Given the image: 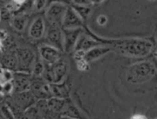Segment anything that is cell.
<instances>
[{
    "mask_svg": "<svg viewBox=\"0 0 157 119\" xmlns=\"http://www.w3.org/2000/svg\"><path fill=\"white\" fill-rule=\"evenodd\" d=\"M106 44L111 46L125 56L143 58L153 51V44L144 38H121L107 40Z\"/></svg>",
    "mask_w": 157,
    "mask_h": 119,
    "instance_id": "cell-1",
    "label": "cell"
},
{
    "mask_svg": "<svg viewBox=\"0 0 157 119\" xmlns=\"http://www.w3.org/2000/svg\"><path fill=\"white\" fill-rule=\"evenodd\" d=\"M156 74V68L150 61L136 62L128 67L126 80L132 85H140L151 79Z\"/></svg>",
    "mask_w": 157,
    "mask_h": 119,
    "instance_id": "cell-2",
    "label": "cell"
},
{
    "mask_svg": "<svg viewBox=\"0 0 157 119\" xmlns=\"http://www.w3.org/2000/svg\"><path fill=\"white\" fill-rule=\"evenodd\" d=\"M67 63L61 58L54 64H47L43 72V78L50 84L61 83L67 72Z\"/></svg>",
    "mask_w": 157,
    "mask_h": 119,
    "instance_id": "cell-3",
    "label": "cell"
},
{
    "mask_svg": "<svg viewBox=\"0 0 157 119\" xmlns=\"http://www.w3.org/2000/svg\"><path fill=\"white\" fill-rule=\"evenodd\" d=\"M14 93L9 105H8L12 112H25L28 109L35 105L38 101L30 90Z\"/></svg>",
    "mask_w": 157,
    "mask_h": 119,
    "instance_id": "cell-4",
    "label": "cell"
},
{
    "mask_svg": "<svg viewBox=\"0 0 157 119\" xmlns=\"http://www.w3.org/2000/svg\"><path fill=\"white\" fill-rule=\"evenodd\" d=\"M30 91L37 100L50 99L52 98L51 92L50 83L40 76H35L32 78L31 83Z\"/></svg>",
    "mask_w": 157,
    "mask_h": 119,
    "instance_id": "cell-5",
    "label": "cell"
},
{
    "mask_svg": "<svg viewBox=\"0 0 157 119\" xmlns=\"http://www.w3.org/2000/svg\"><path fill=\"white\" fill-rule=\"evenodd\" d=\"M46 37L49 45L59 50H64V35L61 26L56 23L49 22Z\"/></svg>",
    "mask_w": 157,
    "mask_h": 119,
    "instance_id": "cell-6",
    "label": "cell"
},
{
    "mask_svg": "<svg viewBox=\"0 0 157 119\" xmlns=\"http://www.w3.org/2000/svg\"><path fill=\"white\" fill-rule=\"evenodd\" d=\"M67 9V5L60 2H55L48 7L47 11V18L49 22L56 23L62 26L63 18Z\"/></svg>",
    "mask_w": 157,
    "mask_h": 119,
    "instance_id": "cell-7",
    "label": "cell"
},
{
    "mask_svg": "<svg viewBox=\"0 0 157 119\" xmlns=\"http://www.w3.org/2000/svg\"><path fill=\"white\" fill-rule=\"evenodd\" d=\"M39 53L47 64H54L61 58V50L51 45H43L39 48Z\"/></svg>",
    "mask_w": 157,
    "mask_h": 119,
    "instance_id": "cell-8",
    "label": "cell"
},
{
    "mask_svg": "<svg viewBox=\"0 0 157 119\" xmlns=\"http://www.w3.org/2000/svg\"><path fill=\"white\" fill-rule=\"evenodd\" d=\"M32 78L29 74L25 72H16L14 74L12 84L14 92H21L30 90Z\"/></svg>",
    "mask_w": 157,
    "mask_h": 119,
    "instance_id": "cell-9",
    "label": "cell"
},
{
    "mask_svg": "<svg viewBox=\"0 0 157 119\" xmlns=\"http://www.w3.org/2000/svg\"><path fill=\"white\" fill-rule=\"evenodd\" d=\"M64 35V50L71 52L75 49L78 38L81 35V29H63Z\"/></svg>",
    "mask_w": 157,
    "mask_h": 119,
    "instance_id": "cell-10",
    "label": "cell"
},
{
    "mask_svg": "<svg viewBox=\"0 0 157 119\" xmlns=\"http://www.w3.org/2000/svg\"><path fill=\"white\" fill-rule=\"evenodd\" d=\"M83 19L72 7H67L62 22L64 29H77L81 27Z\"/></svg>",
    "mask_w": 157,
    "mask_h": 119,
    "instance_id": "cell-11",
    "label": "cell"
},
{
    "mask_svg": "<svg viewBox=\"0 0 157 119\" xmlns=\"http://www.w3.org/2000/svg\"><path fill=\"white\" fill-rule=\"evenodd\" d=\"M111 49H112L110 46H105V45L97 46V47L93 48V49L84 52V59L88 63L91 62V61L101 58L106 54L109 53L111 51Z\"/></svg>",
    "mask_w": 157,
    "mask_h": 119,
    "instance_id": "cell-12",
    "label": "cell"
},
{
    "mask_svg": "<svg viewBox=\"0 0 157 119\" xmlns=\"http://www.w3.org/2000/svg\"><path fill=\"white\" fill-rule=\"evenodd\" d=\"M103 45L104 44L102 42H100L98 40L94 39L91 37L81 35L78 38V42H77L76 46L75 47V50H81L84 51V52H87V51L90 50L93 48L99 46H103Z\"/></svg>",
    "mask_w": 157,
    "mask_h": 119,
    "instance_id": "cell-13",
    "label": "cell"
},
{
    "mask_svg": "<svg viewBox=\"0 0 157 119\" xmlns=\"http://www.w3.org/2000/svg\"><path fill=\"white\" fill-rule=\"evenodd\" d=\"M45 30V24L44 21L41 17L35 18V21L31 25L29 29V35L34 39H39L44 35Z\"/></svg>",
    "mask_w": 157,
    "mask_h": 119,
    "instance_id": "cell-14",
    "label": "cell"
},
{
    "mask_svg": "<svg viewBox=\"0 0 157 119\" xmlns=\"http://www.w3.org/2000/svg\"><path fill=\"white\" fill-rule=\"evenodd\" d=\"M18 61L21 63L24 67L29 68L35 61V54L32 50L29 49H21L18 51Z\"/></svg>",
    "mask_w": 157,
    "mask_h": 119,
    "instance_id": "cell-15",
    "label": "cell"
},
{
    "mask_svg": "<svg viewBox=\"0 0 157 119\" xmlns=\"http://www.w3.org/2000/svg\"><path fill=\"white\" fill-rule=\"evenodd\" d=\"M51 92L52 97L58 98H69L70 96V90L67 85L65 84H60V83H52L50 84Z\"/></svg>",
    "mask_w": 157,
    "mask_h": 119,
    "instance_id": "cell-16",
    "label": "cell"
},
{
    "mask_svg": "<svg viewBox=\"0 0 157 119\" xmlns=\"http://www.w3.org/2000/svg\"><path fill=\"white\" fill-rule=\"evenodd\" d=\"M2 64L5 68L9 70H13L18 68L19 61H18V56L13 54H6L2 58Z\"/></svg>",
    "mask_w": 157,
    "mask_h": 119,
    "instance_id": "cell-17",
    "label": "cell"
},
{
    "mask_svg": "<svg viewBox=\"0 0 157 119\" xmlns=\"http://www.w3.org/2000/svg\"><path fill=\"white\" fill-rule=\"evenodd\" d=\"M72 8L75 9V12L81 16V18L83 20L88 18L90 14L91 13V8L90 7V6H78V5H75Z\"/></svg>",
    "mask_w": 157,
    "mask_h": 119,
    "instance_id": "cell-18",
    "label": "cell"
},
{
    "mask_svg": "<svg viewBox=\"0 0 157 119\" xmlns=\"http://www.w3.org/2000/svg\"><path fill=\"white\" fill-rule=\"evenodd\" d=\"M13 77L14 74L12 72V70L3 69L0 73V83L2 85L7 82H11L13 80Z\"/></svg>",
    "mask_w": 157,
    "mask_h": 119,
    "instance_id": "cell-19",
    "label": "cell"
},
{
    "mask_svg": "<svg viewBox=\"0 0 157 119\" xmlns=\"http://www.w3.org/2000/svg\"><path fill=\"white\" fill-rule=\"evenodd\" d=\"M44 70V66L43 63L39 61H35L33 68H32V73H33L34 76H41V75H42Z\"/></svg>",
    "mask_w": 157,
    "mask_h": 119,
    "instance_id": "cell-20",
    "label": "cell"
},
{
    "mask_svg": "<svg viewBox=\"0 0 157 119\" xmlns=\"http://www.w3.org/2000/svg\"><path fill=\"white\" fill-rule=\"evenodd\" d=\"M26 24V19L22 17H19V18H16L14 19L13 26L18 30L21 31L25 28V26Z\"/></svg>",
    "mask_w": 157,
    "mask_h": 119,
    "instance_id": "cell-21",
    "label": "cell"
},
{
    "mask_svg": "<svg viewBox=\"0 0 157 119\" xmlns=\"http://www.w3.org/2000/svg\"><path fill=\"white\" fill-rule=\"evenodd\" d=\"M14 92V86L13 84H12V81L11 82H7L6 84L2 85V91L1 92L4 94H10L12 92Z\"/></svg>",
    "mask_w": 157,
    "mask_h": 119,
    "instance_id": "cell-22",
    "label": "cell"
},
{
    "mask_svg": "<svg viewBox=\"0 0 157 119\" xmlns=\"http://www.w3.org/2000/svg\"><path fill=\"white\" fill-rule=\"evenodd\" d=\"M77 65H78V69H80L81 71H85L87 69H88L89 68L88 62L86 61L84 59H81L77 61Z\"/></svg>",
    "mask_w": 157,
    "mask_h": 119,
    "instance_id": "cell-23",
    "label": "cell"
},
{
    "mask_svg": "<svg viewBox=\"0 0 157 119\" xmlns=\"http://www.w3.org/2000/svg\"><path fill=\"white\" fill-rule=\"evenodd\" d=\"M107 22H108V18H107V17L105 15H100L98 17V18H97V22L98 23L99 26H105L107 23Z\"/></svg>",
    "mask_w": 157,
    "mask_h": 119,
    "instance_id": "cell-24",
    "label": "cell"
},
{
    "mask_svg": "<svg viewBox=\"0 0 157 119\" xmlns=\"http://www.w3.org/2000/svg\"><path fill=\"white\" fill-rule=\"evenodd\" d=\"M47 0H35V8L38 11L41 10L45 6Z\"/></svg>",
    "mask_w": 157,
    "mask_h": 119,
    "instance_id": "cell-25",
    "label": "cell"
},
{
    "mask_svg": "<svg viewBox=\"0 0 157 119\" xmlns=\"http://www.w3.org/2000/svg\"><path fill=\"white\" fill-rule=\"evenodd\" d=\"M75 5H78V6H90L91 3L89 0H72Z\"/></svg>",
    "mask_w": 157,
    "mask_h": 119,
    "instance_id": "cell-26",
    "label": "cell"
},
{
    "mask_svg": "<svg viewBox=\"0 0 157 119\" xmlns=\"http://www.w3.org/2000/svg\"><path fill=\"white\" fill-rule=\"evenodd\" d=\"M130 119H147V117L141 114H135V115H132Z\"/></svg>",
    "mask_w": 157,
    "mask_h": 119,
    "instance_id": "cell-27",
    "label": "cell"
},
{
    "mask_svg": "<svg viewBox=\"0 0 157 119\" xmlns=\"http://www.w3.org/2000/svg\"><path fill=\"white\" fill-rule=\"evenodd\" d=\"M7 38V32L5 30H0V41H3Z\"/></svg>",
    "mask_w": 157,
    "mask_h": 119,
    "instance_id": "cell-28",
    "label": "cell"
},
{
    "mask_svg": "<svg viewBox=\"0 0 157 119\" xmlns=\"http://www.w3.org/2000/svg\"><path fill=\"white\" fill-rule=\"evenodd\" d=\"M90 1V2L91 3H94V4H100V3L106 1V0H89Z\"/></svg>",
    "mask_w": 157,
    "mask_h": 119,
    "instance_id": "cell-29",
    "label": "cell"
},
{
    "mask_svg": "<svg viewBox=\"0 0 157 119\" xmlns=\"http://www.w3.org/2000/svg\"><path fill=\"white\" fill-rule=\"evenodd\" d=\"M153 31H154V35H155V38H156V42H157V23L154 25L153 26Z\"/></svg>",
    "mask_w": 157,
    "mask_h": 119,
    "instance_id": "cell-30",
    "label": "cell"
},
{
    "mask_svg": "<svg viewBox=\"0 0 157 119\" xmlns=\"http://www.w3.org/2000/svg\"><path fill=\"white\" fill-rule=\"evenodd\" d=\"M15 2H16L17 4H21V3L25 2L26 1V0H13Z\"/></svg>",
    "mask_w": 157,
    "mask_h": 119,
    "instance_id": "cell-31",
    "label": "cell"
},
{
    "mask_svg": "<svg viewBox=\"0 0 157 119\" xmlns=\"http://www.w3.org/2000/svg\"><path fill=\"white\" fill-rule=\"evenodd\" d=\"M61 119H75V118H70V117H66V116H62L61 118Z\"/></svg>",
    "mask_w": 157,
    "mask_h": 119,
    "instance_id": "cell-32",
    "label": "cell"
},
{
    "mask_svg": "<svg viewBox=\"0 0 157 119\" xmlns=\"http://www.w3.org/2000/svg\"><path fill=\"white\" fill-rule=\"evenodd\" d=\"M154 56L157 58V49L155 50V52H154Z\"/></svg>",
    "mask_w": 157,
    "mask_h": 119,
    "instance_id": "cell-33",
    "label": "cell"
},
{
    "mask_svg": "<svg viewBox=\"0 0 157 119\" xmlns=\"http://www.w3.org/2000/svg\"><path fill=\"white\" fill-rule=\"evenodd\" d=\"M0 49H1V43H0Z\"/></svg>",
    "mask_w": 157,
    "mask_h": 119,
    "instance_id": "cell-34",
    "label": "cell"
},
{
    "mask_svg": "<svg viewBox=\"0 0 157 119\" xmlns=\"http://www.w3.org/2000/svg\"><path fill=\"white\" fill-rule=\"evenodd\" d=\"M151 1H155V0H151Z\"/></svg>",
    "mask_w": 157,
    "mask_h": 119,
    "instance_id": "cell-35",
    "label": "cell"
},
{
    "mask_svg": "<svg viewBox=\"0 0 157 119\" xmlns=\"http://www.w3.org/2000/svg\"><path fill=\"white\" fill-rule=\"evenodd\" d=\"M156 119H157V118H156Z\"/></svg>",
    "mask_w": 157,
    "mask_h": 119,
    "instance_id": "cell-36",
    "label": "cell"
}]
</instances>
